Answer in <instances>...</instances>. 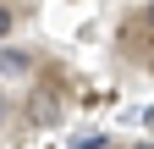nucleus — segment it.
I'll use <instances>...</instances> for the list:
<instances>
[{
	"mask_svg": "<svg viewBox=\"0 0 154 149\" xmlns=\"http://www.w3.org/2000/svg\"><path fill=\"white\" fill-rule=\"evenodd\" d=\"M149 28H154V6H149Z\"/></svg>",
	"mask_w": 154,
	"mask_h": 149,
	"instance_id": "7ed1b4c3",
	"label": "nucleus"
},
{
	"mask_svg": "<svg viewBox=\"0 0 154 149\" xmlns=\"http://www.w3.org/2000/svg\"><path fill=\"white\" fill-rule=\"evenodd\" d=\"M6 33H11V11L0 6V39H6Z\"/></svg>",
	"mask_w": 154,
	"mask_h": 149,
	"instance_id": "f257e3e1",
	"label": "nucleus"
},
{
	"mask_svg": "<svg viewBox=\"0 0 154 149\" xmlns=\"http://www.w3.org/2000/svg\"><path fill=\"white\" fill-rule=\"evenodd\" d=\"M72 149H105V138H83V144H72Z\"/></svg>",
	"mask_w": 154,
	"mask_h": 149,
	"instance_id": "f03ea898",
	"label": "nucleus"
},
{
	"mask_svg": "<svg viewBox=\"0 0 154 149\" xmlns=\"http://www.w3.org/2000/svg\"><path fill=\"white\" fill-rule=\"evenodd\" d=\"M0 110H6V105H0Z\"/></svg>",
	"mask_w": 154,
	"mask_h": 149,
	"instance_id": "39448f33",
	"label": "nucleus"
},
{
	"mask_svg": "<svg viewBox=\"0 0 154 149\" xmlns=\"http://www.w3.org/2000/svg\"><path fill=\"white\" fill-rule=\"evenodd\" d=\"M138 149H154V144H138Z\"/></svg>",
	"mask_w": 154,
	"mask_h": 149,
	"instance_id": "20e7f679",
	"label": "nucleus"
}]
</instances>
